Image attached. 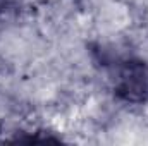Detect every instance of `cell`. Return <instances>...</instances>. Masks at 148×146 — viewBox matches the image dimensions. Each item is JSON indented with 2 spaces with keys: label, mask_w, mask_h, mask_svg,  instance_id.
Returning a JSON list of instances; mask_svg holds the SVG:
<instances>
[{
  "label": "cell",
  "mask_w": 148,
  "mask_h": 146,
  "mask_svg": "<svg viewBox=\"0 0 148 146\" xmlns=\"http://www.w3.org/2000/svg\"><path fill=\"white\" fill-rule=\"evenodd\" d=\"M115 91L126 102H145L148 98V67L141 62H127L119 72Z\"/></svg>",
  "instance_id": "6da1fadb"
}]
</instances>
